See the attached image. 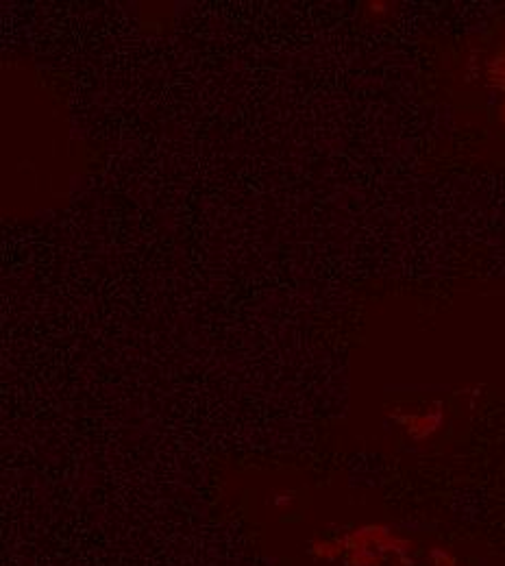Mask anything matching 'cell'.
Returning a JSON list of instances; mask_svg holds the SVG:
<instances>
[{"label":"cell","instance_id":"obj_1","mask_svg":"<svg viewBox=\"0 0 505 566\" xmlns=\"http://www.w3.org/2000/svg\"><path fill=\"white\" fill-rule=\"evenodd\" d=\"M347 545L351 551V566H379L388 553L403 556L410 549L408 540L392 536L390 529L381 525L357 529L347 538Z\"/></svg>","mask_w":505,"mask_h":566},{"label":"cell","instance_id":"obj_2","mask_svg":"<svg viewBox=\"0 0 505 566\" xmlns=\"http://www.w3.org/2000/svg\"><path fill=\"white\" fill-rule=\"evenodd\" d=\"M492 81H495L499 88L505 92V44L499 48L497 57L492 59ZM501 114H503V120H505V101H503V107H501Z\"/></svg>","mask_w":505,"mask_h":566},{"label":"cell","instance_id":"obj_3","mask_svg":"<svg viewBox=\"0 0 505 566\" xmlns=\"http://www.w3.org/2000/svg\"><path fill=\"white\" fill-rule=\"evenodd\" d=\"M436 425H438V421H436V418L431 416V414L416 416V418H412V421H410V429H412L414 436H418V429H425V434L434 432Z\"/></svg>","mask_w":505,"mask_h":566},{"label":"cell","instance_id":"obj_4","mask_svg":"<svg viewBox=\"0 0 505 566\" xmlns=\"http://www.w3.org/2000/svg\"><path fill=\"white\" fill-rule=\"evenodd\" d=\"M429 558L434 566H458V560H455L445 549H434L429 553Z\"/></svg>","mask_w":505,"mask_h":566},{"label":"cell","instance_id":"obj_5","mask_svg":"<svg viewBox=\"0 0 505 566\" xmlns=\"http://www.w3.org/2000/svg\"><path fill=\"white\" fill-rule=\"evenodd\" d=\"M316 553H320V556L327 558V560H334L336 556H340V553H342V547L340 545H331V543L316 545Z\"/></svg>","mask_w":505,"mask_h":566}]
</instances>
